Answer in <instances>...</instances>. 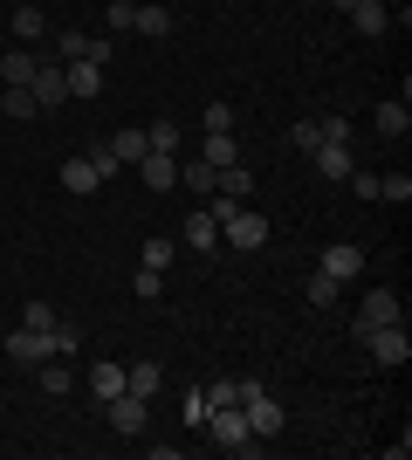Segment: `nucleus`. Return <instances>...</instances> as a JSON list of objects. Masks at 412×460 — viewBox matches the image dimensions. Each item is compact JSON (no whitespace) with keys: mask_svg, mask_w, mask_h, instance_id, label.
<instances>
[{"mask_svg":"<svg viewBox=\"0 0 412 460\" xmlns=\"http://www.w3.org/2000/svg\"><path fill=\"white\" fill-rule=\"evenodd\" d=\"M206 131H234V103H206Z\"/></svg>","mask_w":412,"mask_h":460,"instance_id":"39","label":"nucleus"},{"mask_svg":"<svg viewBox=\"0 0 412 460\" xmlns=\"http://www.w3.org/2000/svg\"><path fill=\"white\" fill-rule=\"evenodd\" d=\"M110 152H118V158H124V165H137V158L152 152V145H145V131H137V124H124V131H118V137H110Z\"/></svg>","mask_w":412,"mask_h":460,"instance_id":"25","label":"nucleus"},{"mask_svg":"<svg viewBox=\"0 0 412 460\" xmlns=\"http://www.w3.org/2000/svg\"><path fill=\"white\" fill-rule=\"evenodd\" d=\"M310 165H316L323 179H337V186H344V179L357 172V165H351V145H330V137H323V145L310 152Z\"/></svg>","mask_w":412,"mask_h":460,"instance_id":"13","label":"nucleus"},{"mask_svg":"<svg viewBox=\"0 0 412 460\" xmlns=\"http://www.w3.org/2000/svg\"><path fill=\"white\" fill-rule=\"evenodd\" d=\"M28 96H35V111H62V103H69L62 62H41V69H35V83H28Z\"/></svg>","mask_w":412,"mask_h":460,"instance_id":"8","label":"nucleus"},{"mask_svg":"<svg viewBox=\"0 0 412 460\" xmlns=\"http://www.w3.org/2000/svg\"><path fill=\"white\" fill-rule=\"evenodd\" d=\"M179 179H186L193 192H214V186H220V172L206 165V158H199V165H179Z\"/></svg>","mask_w":412,"mask_h":460,"instance_id":"32","label":"nucleus"},{"mask_svg":"<svg viewBox=\"0 0 412 460\" xmlns=\"http://www.w3.org/2000/svg\"><path fill=\"white\" fill-rule=\"evenodd\" d=\"M145 145H152V152H179V124L172 117H152V124H145Z\"/></svg>","mask_w":412,"mask_h":460,"instance_id":"26","label":"nucleus"},{"mask_svg":"<svg viewBox=\"0 0 412 460\" xmlns=\"http://www.w3.org/2000/svg\"><path fill=\"white\" fill-rule=\"evenodd\" d=\"M124 392H137V399H158V392H165V365H158V358H137V365L124 371Z\"/></svg>","mask_w":412,"mask_h":460,"instance_id":"15","label":"nucleus"},{"mask_svg":"<svg viewBox=\"0 0 412 460\" xmlns=\"http://www.w3.org/2000/svg\"><path fill=\"white\" fill-rule=\"evenodd\" d=\"M316 269H323V275H337V282H351V275H364V248H357V241H330Z\"/></svg>","mask_w":412,"mask_h":460,"instance_id":"10","label":"nucleus"},{"mask_svg":"<svg viewBox=\"0 0 412 460\" xmlns=\"http://www.w3.org/2000/svg\"><path fill=\"white\" fill-rule=\"evenodd\" d=\"M118 392H124V365H110V358H103V365H90V399H118Z\"/></svg>","mask_w":412,"mask_h":460,"instance_id":"21","label":"nucleus"},{"mask_svg":"<svg viewBox=\"0 0 412 460\" xmlns=\"http://www.w3.org/2000/svg\"><path fill=\"white\" fill-rule=\"evenodd\" d=\"M357 344L372 350V358H378V365H385V371H399V365H406V358H412V337H406V323H378V330H364Z\"/></svg>","mask_w":412,"mask_h":460,"instance_id":"4","label":"nucleus"},{"mask_svg":"<svg viewBox=\"0 0 412 460\" xmlns=\"http://www.w3.org/2000/svg\"><path fill=\"white\" fill-rule=\"evenodd\" d=\"M83 158L97 165V179H118V172H124V158L110 152V137H103V145H90V152H83Z\"/></svg>","mask_w":412,"mask_h":460,"instance_id":"29","label":"nucleus"},{"mask_svg":"<svg viewBox=\"0 0 412 460\" xmlns=\"http://www.w3.org/2000/svg\"><path fill=\"white\" fill-rule=\"evenodd\" d=\"M337 14H351V28L364 41H378L385 28H392V7H385V0H337Z\"/></svg>","mask_w":412,"mask_h":460,"instance_id":"7","label":"nucleus"},{"mask_svg":"<svg viewBox=\"0 0 412 460\" xmlns=\"http://www.w3.org/2000/svg\"><path fill=\"white\" fill-rule=\"evenodd\" d=\"M206 440H214L220 454H261V447H268V440L248 433V412H241V405H206Z\"/></svg>","mask_w":412,"mask_h":460,"instance_id":"2","label":"nucleus"},{"mask_svg":"<svg viewBox=\"0 0 412 460\" xmlns=\"http://www.w3.org/2000/svg\"><path fill=\"white\" fill-rule=\"evenodd\" d=\"M21 323H28V330H41V337H48V330H56L62 316H56V309H48V303H41V296H35V303L21 309Z\"/></svg>","mask_w":412,"mask_h":460,"instance_id":"31","label":"nucleus"},{"mask_svg":"<svg viewBox=\"0 0 412 460\" xmlns=\"http://www.w3.org/2000/svg\"><path fill=\"white\" fill-rule=\"evenodd\" d=\"M220 220V241H234L241 254H255V248H268V220H261L255 207H248V199H227V192H220L214 207H206Z\"/></svg>","mask_w":412,"mask_h":460,"instance_id":"1","label":"nucleus"},{"mask_svg":"<svg viewBox=\"0 0 412 460\" xmlns=\"http://www.w3.org/2000/svg\"><path fill=\"white\" fill-rule=\"evenodd\" d=\"M103 420L118 426V440H137V433L152 426V399H137V392H118V399H103Z\"/></svg>","mask_w":412,"mask_h":460,"instance_id":"5","label":"nucleus"},{"mask_svg":"<svg viewBox=\"0 0 412 460\" xmlns=\"http://www.w3.org/2000/svg\"><path fill=\"white\" fill-rule=\"evenodd\" d=\"M214 192H227V199H248V192H255L248 165H220V186H214Z\"/></svg>","mask_w":412,"mask_h":460,"instance_id":"27","label":"nucleus"},{"mask_svg":"<svg viewBox=\"0 0 412 460\" xmlns=\"http://www.w3.org/2000/svg\"><path fill=\"white\" fill-rule=\"evenodd\" d=\"M97 186H103V179H97L90 158H69V165H62V192H69V199H90Z\"/></svg>","mask_w":412,"mask_h":460,"instance_id":"16","label":"nucleus"},{"mask_svg":"<svg viewBox=\"0 0 412 460\" xmlns=\"http://www.w3.org/2000/svg\"><path fill=\"white\" fill-rule=\"evenodd\" d=\"M131 35L165 41V35H172V7H165V0H145V7H131Z\"/></svg>","mask_w":412,"mask_h":460,"instance_id":"12","label":"nucleus"},{"mask_svg":"<svg viewBox=\"0 0 412 460\" xmlns=\"http://www.w3.org/2000/svg\"><path fill=\"white\" fill-rule=\"evenodd\" d=\"M0 124H7V117H0Z\"/></svg>","mask_w":412,"mask_h":460,"instance_id":"42","label":"nucleus"},{"mask_svg":"<svg viewBox=\"0 0 412 460\" xmlns=\"http://www.w3.org/2000/svg\"><path fill=\"white\" fill-rule=\"evenodd\" d=\"M137 172H145L152 192H172L179 186V152H145V158H137Z\"/></svg>","mask_w":412,"mask_h":460,"instance_id":"11","label":"nucleus"},{"mask_svg":"<svg viewBox=\"0 0 412 460\" xmlns=\"http://www.w3.org/2000/svg\"><path fill=\"white\" fill-rule=\"evenodd\" d=\"M62 83H69V96H97L103 69H97V62H62Z\"/></svg>","mask_w":412,"mask_h":460,"instance_id":"18","label":"nucleus"},{"mask_svg":"<svg viewBox=\"0 0 412 460\" xmlns=\"http://www.w3.org/2000/svg\"><path fill=\"white\" fill-rule=\"evenodd\" d=\"M35 69H41V56H28V49L0 56V83H7V90H28V83H35Z\"/></svg>","mask_w":412,"mask_h":460,"instance_id":"17","label":"nucleus"},{"mask_svg":"<svg viewBox=\"0 0 412 460\" xmlns=\"http://www.w3.org/2000/svg\"><path fill=\"white\" fill-rule=\"evenodd\" d=\"M302 296H310V309H337V296H344V282H337V275H323V269H316L310 282H302Z\"/></svg>","mask_w":412,"mask_h":460,"instance_id":"24","label":"nucleus"},{"mask_svg":"<svg viewBox=\"0 0 412 460\" xmlns=\"http://www.w3.org/2000/svg\"><path fill=\"white\" fill-rule=\"evenodd\" d=\"M76 344H83V330H69V323L48 330V350H56V358H76Z\"/></svg>","mask_w":412,"mask_h":460,"instance_id":"35","label":"nucleus"},{"mask_svg":"<svg viewBox=\"0 0 412 460\" xmlns=\"http://www.w3.org/2000/svg\"><path fill=\"white\" fill-rule=\"evenodd\" d=\"M7 358L35 371V365H48L56 350H48V337H41V330H28V323H21V330H7Z\"/></svg>","mask_w":412,"mask_h":460,"instance_id":"9","label":"nucleus"},{"mask_svg":"<svg viewBox=\"0 0 412 460\" xmlns=\"http://www.w3.org/2000/svg\"><path fill=\"white\" fill-rule=\"evenodd\" d=\"M35 385L48 392V399H62V392H69V365H56V358H48V365H35Z\"/></svg>","mask_w":412,"mask_h":460,"instance_id":"28","label":"nucleus"},{"mask_svg":"<svg viewBox=\"0 0 412 460\" xmlns=\"http://www.w3.org/2000/svg\"><path fill=\"white\" fill-rule=\"evenodd\" d=\"M0 117H41V111H35V96H28V90H7V96H0Z\"/></svg>","mask_w":412,"mask_h":460,"instance_id":"36","label":"nucleus"},{"mask_svg":"<svg viewBox=\"0 0 412 460\" xmlns=\"http://www.w3.org/2000/svg\"><path fill=\"white\" fill-rule=\"evenodd\" d=\"M56 56H62V62H90V35L62 28V35H56Z\"/></svg>","mask_w":412,"mask_h":460,"instance_id":"30","label":"nucleus"},{"mask_svg":"<svg viewBox=\"0 0 412 460\" xmlns=\"http://www.w3.org/2000/svg\"><path fill=\"white\" fill-rule=\"evenodd\" d=\"M289 145H295V152H316V145H323V124H316V117H302V124L289 131Z\"/></svg>","mask_w":412,"mask_h":460,"instance_id":"34","label":"nucleus"},{"mask_svg":"<svg viewBox=\"0 0 412 460\" xmlns=\"http://www.w3.org/2000/svg\"><path fill=\"white\" fill-rule=\"evenodd\" d=\"M137 303H158V288H165V275H158V269H137Z\"/></svg>","mask_w":412,"mask_h":460,"instance_id":"38","label":"nucleus"},{"mask_svg":"<svg viewBox=\"0 0 412 460\" xmlns=\"http://www.w3.org/2000/svg\"><path fill=\"white\" fill-rule=\"evenodd\" d=\"M378 323H406V303H399V288H372V296L357 303L351 337H364V330H378Z\"/></svg>","mask_w":412,"mask_h":460,"instance_id":"3","label":"nucleus"},{"mask_svg":"<svg viewBox=\"0 0 412 460\" xmlns=\"http://www.w3.org/2000/svg\"><path fill=\"white\" fill-rule=\"evenodd\" d=\"M14 35L21 41H41V35H48V14H41L35 0H14Z\"/></svg>","mask_w":412,"mask_h":460,"instance_id":"23","label":"nucleus"},{"mask_svg":"<svg viewBox=\"0 0 412 460\" xmlns=\"http://www.w3.org/2000/svg\"><path fill=\"white\" fill-rule=\"evenodd\" d=\"M165 7H172V0H165Z\"/></svg>","mask_w":412,"mask_h":460,"instance_id":"41","label":"nucleus"},{"mask_svg":"<svg viewBox=\"0 0 412 460\" xmlns=\"http://www.w3.org/2000/svg\"><path fill=\"white\" fill-rule=\"evenodd\" d=\"M406 131H412V111H406V96H392V103H378V137H392V145H399Z\"/></svg>","mask_w":412,"mask_h":460,"instance_id":"19","label":"nucleus"},{"mask_svg":"<svg viewBox=\"0 0 412 460\" xmlns=\"http://www.w3.org/2000/svg\"><path fill=\"white\" fill-rule=\"evenodd\" d=\"M378 199H392V207H406V199H412V179H406V172H385V179H378Z\"/></svg>","mask_w":412,"mask_h":460,"instance_id":"33","label":"nucleus"},{"mask_svg":"<svg viewBox=\"0 0 412 460\" xmlns=\"http://www.w3.org/2000/svg\"><path fill=\"white\" fill-rule=\"evenodd\" d=\"M172 261H179V241H172V234H152V241H145V254H137V269H158V275L172 269Z\"/></svg>","mask_w":412,"mask_h":460,"instance_id":"22","label":"nucleus"},{"mask_svg":"<svg viewBox=\"0 0 412 460\" xmlns=\"http://www.w3.org/2000/svg\"><path fill=\"white\" fill-rule=\"evenodd\" d=\"M110 56H118V41H110V35H90V62H97V69H103V62H110Z\"/></svg>","mask_w":412,"mask_h":460,"instance_id":"40","label":"nucleus"},{"mask_svg":"<svg viewBox=\"0 0 412 460\" xmlns=\"http://www.w3.org/2000/svg\"><path fill=\"white\" fill-rule=\"evenodd\" d=\"M179 241H186V248H193V254L220 248V220H214V213H206V207H199V213H186V227H179Z\"/></svg>","mask_w":412,"mask_h":460,"instance_id":"14","label":"nucleus"},{"mask_svg":"<svg viewBox=\"0 0 412 460\" xmlns=\"http://www.w3.org/2000/svg\"><path fill=\"white\" fill-rule=\"evenodd\" d=\"M199 158H206V165H241V145H234V131H206V145H199Z\"/></svg>","mask_w":412,"mask_h":460,"instance_id":"20","label":"nucleus"},{"mask_svg":"<svg viewBox=\"0 0 412 460\" xmlns=\"http://www.w3.org/2000/svg\"><path fill=\"white\" fill-rule=\"evenodd\" d=\"M316 124H323V137H330V145H351V117H344V111L316 117Z\"/></svg>","mask_w":412,"mask_h":460,"instance_id":"37","label":"nucleus"},{"mask_svg":"<svg viewBox=\"0 0 412 460\" xmlns=\"http://www.w3.org/2000/svg\"><path fill=\"white\" fill-rule=\"evenodd\" d=\"M241 412H248V433H255V440H275V433L289 426V412H282V405L268 399V385H255V392L241 399Z\"/></svg>","mask_w":412,"mask_h":460,"instance_id":"6","label":"nucleus"}]
</instances>
